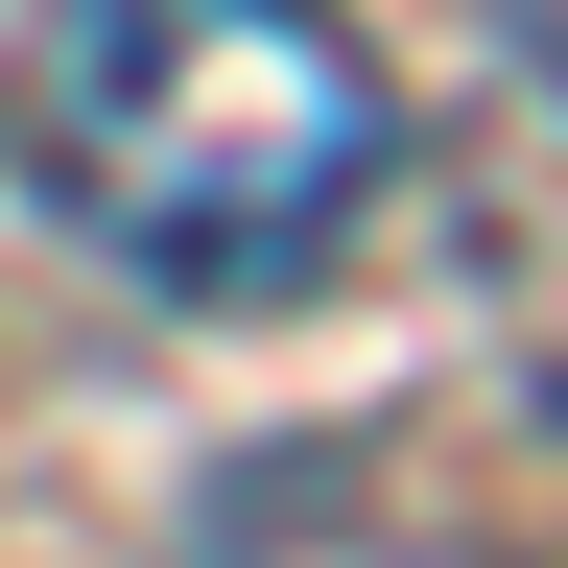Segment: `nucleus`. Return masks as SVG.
Returning a JSON list of instances; mask_svg holds the SVG:
<instances>
[{"instance_id":"obj_1","label":"nucleus","mask_w":568,"mask_h":568,"mask_svg":"<svg viewBox=\"0 0 568 568\" xmlns=\"http://www.w3.org/2000/svg\"><path fill=\"white\" fill-rule=\"evenodd\" d=\"M0 119H24V190L166 308L308 284L403 166V95L332 0H48Z\"/></svg>"},{"instance_id":"obj_2","label":"nucleus","mask_w":568,"mask_h":568,"mask_svg":"<svg viewBox=\"0 0 568 568\" xmlns=\"http://www.w3.org/2000/svg\"><path fill=\"white\" fill-rule=\"evenodd\" d=\"M497 24H521V71H545V95H568V0H497Z\"/></svg>"}]
</instances>
